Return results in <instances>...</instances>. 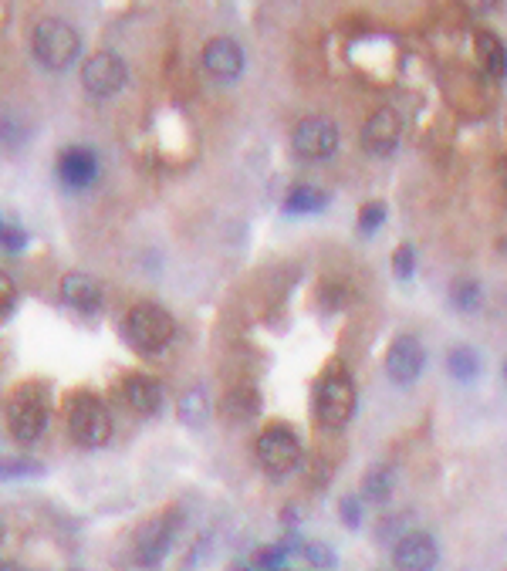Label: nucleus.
Here are the masks:
<instances>
[{"label":"nucleus","mask_w":507,"mask_h":571,"mask_svg":"<svg viewBox=\"0 0 507 571\" xmlns=\"http://www.w3.org/2000/svg\"><path fill=\"white\" fill-rule=\"evenodd\" d=\"M31 48H34V58L48 71H65L82 55V38H78V31L71 28L68 21H61V17H44L31 34Z\"/></svg>","instance_id":"nucleus-1"},{"label":"nucleus","mask_w":507,"mask_h":571,"mask_svg":"<svg viewBox=\"0 0 507 571\" xmlns=\"http://www.w3.org/2000/svg\"><path fill=\"white\" fill-rule=\"evenodd\" d=\"M355 382L345 369H328L322 382L315 386V416L322 426H332V430H342V426L352 423L355 416Z\"/></svg>","instance_id":"nucleus-2"},{"label":"nucleus","mask_w":507,"mask_h":571,"mask_svg":"<svg viewBox=\"0 0 507 571\" xmlns=\"http://www.w3.org/2000/svg\"><path fill=\"white\" fill-rule=\"evenodd\" d=\"M68 433L78 446H105L112 440V413L92 392H75L68 403Z\"/></svg>","instance_id":"nucleus-3"},{"label":"nucleus","mask_w":507,"mask_h":571,"mask_svg":"<svg viewBox=\"0 0 507 571\" xmlns=\"http://www.w3.org/2000/svg\"><path fill=\"white\" fill-rule=\"evenodd\" d=\"M126 338L132 349L156 355L176 338V321L163 305H136L126 315Z\"/></svg>","instance_id":"nucleus-4"},{"label":"nucleus","mask_w":507,"mask_h":571,"mask_svg":"<svg viewBox=\"0 0 507 571\" xmlns=\"http://www.w3.org/2000/svg\"><path fill=\"white\" fill-rule=\"evenodd\" d=\"M176 534H180V514H163V517L146 521L139 528L136 541H132V561L146 571L159 568L169 551H173Z\"/></svg>","instance_id":"nucleus-5"},{"label":"nucleus","mask_w":507,"mask_h":571,"mask_svg":"<svg viewBox=\"0 0 507 571\" xmlns=\"http://www.w3.org/2000/svg\"><path fill=\"white\" fill-rule=\"evenodd\" d=\"M257 460H261V467L268 470L271 477L295 474L298 463H301L298 433L291 430V426H284V423L268 426V430L261 433V440H257Z\"/></svg>","instance_id":"nucleus-6"},{"label":"nucleus","mask_w":507,"mask_h":571,"mask_svg":"<svg viewBox=\"0 0 507 571\" xmlns=\"http://www.w3.org/2000/svg\"><path fill=\"white\" fill-rule=\"evenodd\" d=\"M7 426H11L17 443H34L48 426V399L41 396V389L24 386L17 389L7 403Z\"/></svg>","instance_id":"nucleus-7"},{"label":"nucleus","mask_w":507,"mask_h":571,"mask_svg":"<svg viewBox=\"0 0 507 571\" xmlns=\"http://www.w3.org/2000/svg\"><path fill=\"white\" fill-rule=\"evenodd\" d=\"M129 71H126V61H122L115 51H99L85 61L82 68V82H85V92L95 95V98H112L122 92L126 85Z\"/></svg>","instance_id":"nucleus-8"},{"label":"nucleus","mask_w":507,"mask_h":571,"mask_svg":"<svg viewBox=\"0 0 507 571\" xmlns=\"http://www.w3.org/2000/svg\"><path fill=\"white\" fill-rule=\"evenodd\" d=\"M291 146L301 159H328L338 149V129L332 119H322V115H311V119L298 122L295 136H291Z\"/></svg>","instance_id":"nucleus-9"},{"label":"nucleus","mask_w":507,"mask_h":571,"mask_svg":"<svg viewBox=\"0 0 507 571\" xmlns=\"http://www.w3.org/2000/svg\"><path fill=\"white\" fill-rule=\"evenodd\" d=\"M426 365V352L423 342L416 335H399L386 352V376L396 382V386H413L420 379Z\"/></svg>","instance_id":"nucleus-10"},{"label":"nucleus","mask_w":507,"mask_h":571,"mask_svg":"<svg viewBox=\"0 0 507 571\" xmlns=\"http://www.w3.org/2000/svg\"><path fill=\"white\" fill-rule=\"evenodd\" d=\"M440 561L437 541L426 531H406L393 544V565L396 571H433Z\"/></svg>","instance_id":"nucleus-11"},{"label":"nucleus","mask_w":507,"mask_h":571,"mask_svg":"<svg viewBox=\"0 0 507 571\" xmlns=\"http://www.w3.org/2000/svg\"><path fill=\"white\" fill-rule=\"evenodd\" d=\"M399 136H403V119L393 109L372 112L362 126V146L372 156H389L399 146Z\"/></svg>","instance_id":"nucleus-12"},{"label":"nucleus","mask_w":507,"mask_h":571,"mask_svg":"<svg viewBox=\"0 0 507 571\" xmlns=\"http://www.w3.org/2000/svg\"><path fill=\"white\" fill-rule=\"evenodd\" d=\"M58 176L71 190H88V186L99 180V156L88 146H68L58 156Z\"/></svg>","instance_id":"nucleus-13"},{"label":"nucleus","mask_w":507,"mask_h":571,"mask_svg":"<svg viewBox=\"0 0 507 571\" xmlns=\"http://www.w3.org/2000/svg\"><path fill=\"white\" fill-rule=\"evenodd\" d=\"M203 65H207L210 75L234 82L240 71H244V51H240V44L234 38H213L203 48Z\"/></svg>","instance_id":"nucleus-14"},{"label":"nucleus","mask_w":507,"mask_h":571,"mask_svg":"<svg viewBox=\"0 0 507 571\" xmlns=\"http://www.w3.org/2000/svg\"><path fill=\"white\" fill-rule=\"evenodd\" d=\"M61 298H65V305L71 311H78V315H95V311L102 308V284L88 278V274H68V278L61 281Z\"/></svg>","instance_id":"nucleus-15"},{"label":"nucleus","mask_w":507,"mask_h":571,"mask_svg":"<svg viewBox=\"0 0 507 571\" xmlns=\"http://www.w3.org/2000/svg\"><path fill=\"white\" fill-rule=\"evenodd\" d=\"M122 392H126V403L136 409V413H156V409L163 406V382L146 376V372L126 376Z\"/></svg>","instance_id":"nucleus-16"},{"label":"nucleus","mask_w":507,"mask_h":571,"mask_svg":"<svg viewBox=\"0 0 507 571\" xmlns=\"http://www.w3.org/2000/svg\"><path fill=\"white\" fill-rule=\"evenodd\" d=\"M474 48H477V58H480V65H484L487 75H494V78H504L507 75V48L501 44L497 34L477 31Z\"/></svg>","instance_id":"nucleus-17"},{"label":"nucleus","mask_w":507,"mask_h":571,"mask_svg":"<svg viewBox=\"0 0 507 571\" xmlns=\"http://www.w3.org/2000/svg\"><path fill=\"white\" fill-rule=\"evenodd\" d=\"M396 490V470L379 463L372 467L366 477H362V501H372V504H386Z\"/></svg>","instance_id":"nucleus-18"},{"label":"nucleus","mask_w":507,"mask_h":571,"mask_svg":"<svg viewBox=\"0 0 507 571\" xmlns=\"http://www.w3.org/2000/svg\"><path fill=\"white\" fill-rule=\"evenodd\" d=\"M176 413H180V419L186 426H193V430H200V426H207V419H210V399H207V389H200V386H193V389H186L183 396H180V406H176Z\"/></svg>","instance_id":"nucleus-19"},{"label":"nucleus","mask_w":507,"mask_h":571,"mask_svg":"<svg viewBox=\"0 0 507 571\" xmlns=\"http://www.w3.org/2000/svg\"><path fill=\"white\" fill-rule=\"evenodd\" d=\"M224 413L230 419H254L257 413H261V392H257L254 386H237L227 392L224 399Z\"/></svg>","instance_id":"nucleus-20"},{"label":"nucleus","mask_w":507,"mask_h":571,"mask_svg":"<svg viewBox=\"0 0 507 571\" xmlns=\"http://www.w3.org/2000/svg\"><path fill=\"white\" fill-rule=\"evenodd\" d=\"M325 207H328V193L308 183L295 186L288 193V200H284V213H322Z\"/></svg>","instance_id":"nucleus-21"},{"label":"nucleus","mask_w":507,"mask_h":571,"mask_svg":"<svg viewBox=\"0 0 507 571\" xmlns=\"http://www.w3.org/2000/svg\"><path fill=\"white\" fill-rule=\"evenodd\" d=\"M447 369L457 382H474L480 376V355L470 345H457L447 355Z\"/></svg>","instance_id":"nucleus-22"},{"label":"nucleus","mask_w":507,"mask_h":571,"mask_svg":"<svg viewBox=\"0 0 507 571\" xmlns=\"http://www.w3.org/2000/svg\"><path fill=\"white\" fill-rule=\"evenodd\" d=\"M450 301H453V308L457 311H477L480 308V301H484V288H480V281L474 278H457L450 284Z\"/></svg>","instance_id":"nucleus-23"},{"label":"nucleus","mask_w":507,"mask_h":571,"mask_svg":"<svg viewBox=\"0 0 507 571\" xmlns=\"http://www.w3.org/2000/svg\"><path fill=\"white\" fill-rule=\"evenodd\" d=\"M41 463L28 457H4L0 460V480H21V477H38Z\"/></svg>","instance_id":"nucleus-24"},{"label":"nucleus","mask_w":507,"mask_h":571,"mask_svg":"<svg viewBox=\"0 0 507 571\" xmlns=\"http://www.w3.org/2000/svg\"><path fill=\"white\" fill-rule=\"evenodd\" d=\"M301 555H305V561L311 568H318V571H332L335 565H338V558H335V551L328 548V544H305V548H301Z\"/></svg>","instance_id":"nucleus-25"},{"label":"nucleus","mask_w":507,"mask_h":571,"mask_svg":"<svg viewBox=\"0 0 507 571\" xmlns=\"http://www.w3.org/2000/svg\"><path fill=\"white\" fill-rule=\"evenodd\" d=\"M382 223H386V203H366V207L359 210V230L366 237L379 234Z\"/></svg>","instance_id":"nucleus-26"},{"label":"nucleus","mask_w":507,"mask_h":571,"mask_svg":"<svg viewBox=\"0 0 507 571\" xmlns=\"http://www.w3.org/2000/svg\"><path fill=\"white\" fill-rule=\"evenodd\" d=\"M24 136H28V126H24L17 115H11V112L0 115V142H4V146H11V149L21 146Z\"/></svg>","instance_id":"nucleus-27"},{"label":"nucleus","mask_w":507,"mask_h":571,"mask_svg":"<svg viewBox=\"0 0 507 571\" xmlns=\"http://www.w3.org/2000/svg\"><path fill=\"white\" fill-rule=\"evenodd\" d=\"M413 271H416V251L409 244L403 247H396V254H393V274L399 281H409L413 278Z\"/></svg>","instance_id":"nucleus-28"},{"label":"nucleus","mask_w":507,"mask_h":571,"mask_svg":"<svg viewBox=\"0 0 507 571\" xmlns=\"http://www.w3.org/2000/svg\"><path fill=\"white\" fill-rule=\"evenodd\" d=\"M28 247V234H24L21 227H11V223H4V230H0V251L7 254H17Z\"/></svg>","instance_id":"nucleus-29"},{"label":"nucleus","mask_w":507,"mask_h":571,"mask_svg":"<svg viewBox=\"0 0 507 571\" xmlns=\"http://www.w3.org/2000/svg\"><path fill=\"white\" fill-rule=\"evenodd\" d=\"M338 514H342V524L345 528H362V497H342L338 504Z\"/></svg>","instance_id":"nucleus-30"},{"label":"nucleus","mask_w":507,"mask_h":571,"mask_svg":"<svg viewBox=\"0 0 507 571\" xmlns=\"http://www.w3.org/2000/svg\"><path fill=\"white\" fill-rule=\"evenodd\" d=\"M17 305V288L7 274H0V318H7Z\"/></svg>","instance_id":"nucleus-31"},{"label":"nucleus","mask_w":507,"mask_h":571,"mask_svg":"<svg viewBox=\"0 0 507 571\" xmlns=\"http://www.w3.org/2000/svg\"><path fill=\"white\" fill-rule=\"evenodd\" d=\"M210 544H213V534H203V538L193 544L190 555H186V568H200V561L210 555Z\"/></svg>","instance_id":"nucleus-32"},{"label":"nucleus","mask_w":507,"mask_h":571,"mask_svg":"<svg viewBox=\"0 0 507 571\" xmlns=\"http://www.w3.org/2000/svg\"><path fill=\"white\" fill-rule=\"evenodd\" d=\"M0 571H24V568H17V565H7V561H4V565H0Z\"/></svg>","instance_id":"nucleus-33"},{"label":"nucleus","mask_w":507,"mask_h":571,"mask_svg":"<svg viewBox=\"0 0 507 571\" xmlns=\"http://www.w3.org/2000/svg\"><path fill=\"white\" fill-rule=\"evenodd\" d=\"M504 376H507V362H504Z\"/></svg>","instance_id":"nucleus-34"},{"label":"nucleus","mask_w":507,"mask_h":571,"mask_svg":"<svg viewBox=\"0 0 507 571\" xmlns=\"http://www.w3.org/2000/svg\"><path fill=\"white\" fill-rule=\"evenodd\" d=\"M0 230H4V220H0Z\"/></svg>","instance_id":"nucleus-35"}]
</instances>
